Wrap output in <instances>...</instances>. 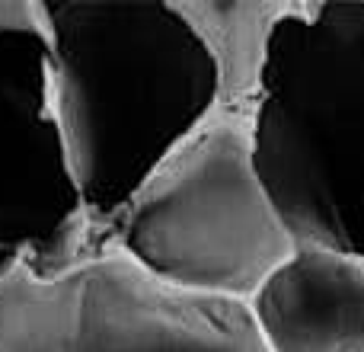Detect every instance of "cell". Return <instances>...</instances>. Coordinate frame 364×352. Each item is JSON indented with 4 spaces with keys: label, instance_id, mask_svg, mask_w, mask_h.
<instances>
[{
    "label": "cell",
    "instance_id": "cell-1",
    "mask_svg": "<svg viewBox=\"0 0 364 352\" xmlns=\"http://www.w3.org/2000/svg\"><path fill=\"white\" fill-rule=\"evenodd\" d=\"M36 4L90 257L147 176L218 109L220 83L176 0Z\"/></svg>",
    "mask_w": 364,
    "mask_h": 352
},
{
    "label": "cell",
    "instance_id": "cell-2",
    "mask_svg": "<svg viewBox=\"0 0 364 352\" xmlns=\"http://www.w3.org/2000/svg\"><path fill=\"white\" fill-rule=\"evenodd\" d=\"M252 141L294 244L364 263V4L294 0L269 45Z\"/></svg>",
    "mask_w": 364,
    "mask_h": 352
},
{
    "label": "cell",
    "instance_id": "cell-3",
    "mask_svg": "<svg viewBox=\"0 0 364 352\" xmlns=\"http://www.w3.org/2000/svg\"><path fill=\"white\" fill-rule=\"evenodd\" d=\"M256 109L218 103L144 180L102 237L151 276L201 295L250 304L294 257L256 167Z\"/></svg>",
    "mask_w": 364,
    "mask_h": 352
},
{
    "label": "cell",
    "instance_id": "cell-4",
    "mask_svg": "<svg viewBox=\"0 0 364 352\" xmlns=\"http://www.w3.org/2000/svg\"><path fill=\"white\" fill-rule=\"evenodd\" d=\"M0 352H265L250 304L141 269L115 247L61 276L0 282Z\"/></svg>",
    "mask_w": 364,
    "mask_h": 352
},
{
    "label": "cell",
    "instance_id": "cell-5",
    "mask_svg": "<svg viewBox=\"0 0 364 352\" xmlns=\"http://www.w3.org/2000/svg\"><path fill=\"white\" fill-rule=\"evenodd\" d=\"M90 224L51 93L36 0H0V282L61 276L87 257Z\"/></svg>",
    "mask_w": 364,
    "mask_h": 352
},
{
    "label": "cell",
    "instance_id": "cell-6",
    "mask_svg": "<svg viewBox=\"0 0 364 352\" xmlns=\"http://www.w3.org/2000/svg\"><path fill=\"white\" fill-rule=\"evenodd\" d=\"M250 314L265 352H364V263L297 247Z\"/></svg>",
    "mask_w": 364,
    "mask_h": 352
},
{
    "label": "cell",
    "instance_id": "cell-7",
    "mask_svg": "<svg viewBox=\"0 0 364 352\" xmlns=\"http://www.w3.org/2000/svg\"><path fill=\"white\" fill-rule=\"evenodd\" d=\"M218 71L220 100L256 109L269 45L294 0H176Z\"/></svg>",
    "mask_w": 364,
    "mask_h": 352
}]
</instances>
